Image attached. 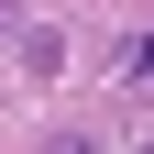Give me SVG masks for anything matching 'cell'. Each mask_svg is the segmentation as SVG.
<instances>
[{
    "label": "cell",
    "instance_id": "7a4b0ae2",
    "mask_svg": "<svg viewBox=\"0 0 154 154\" xmlns=\"http://www.w3.org/2000/svg\"><path fill=\"white\" fill-rule=\"evenodd\" d=\"M110 77H121V88H154V22H132L121 44H110Z\"/></svg>",
    "mask_w": 154,
    "mask_h": 154
},
{
    "label": "cell",
    "instance_id": "5b68a950",
    "mask_svg": "<svg viewBox=\"0 0 154 154\" xmlns=\"http://www.w3.org/2000/svg\"><path fill=\"white\" fill-rule=\"evenodd\" d=\"M132 154H154V132H143V143H132Z\"/></svg>",
    "mask_w": 154,
    "mask_h": 154
},
{
    "label": "cell",
    "instance_id": "277c9868",
    "mask_svg": "<svg viewBox=\"0 0 154 154\" xmlns=\"http://www.w3.org/2000/svg\"><path fill=\"white\" fill-rule=\"evenodd\" d=\"M11 22H22V11H11V0H0V44H11Z\"/></svg>",
    "mask_w": 154,
    "mask_h": 154
},
{
    "label": "cell",
    "instance_id": "3957f363",
    "mask_svg": "<svg viewBox=\"0 0 154 154\" xmlns=\"http://www.w3.org/2000/svg\"><path fill=\"white\" fill-rule=\"evenodd\" d=\"M44 154H99V132H77V121H66V132H44Z\"/></svg>",
    "mask_w": 154,
    "mask_h": 154
},
{
    "label": "cell",
    "instance_id": "6da1fadb",
    "mask_svg": "<svg viewBox=\"0 0 154 154\" xmlns=\"http://www.w3.org/2000/svg\"><path fill=\"white\" fill-rule=\"evenodd\" d=\"M0 55H11V66H22V77H66V22H11V44H0Z\"/></svg>",
    "mask_w": 154,
    "mask_h": 154
}]
</instances>
